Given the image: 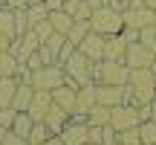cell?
Segmentation results:
<instances>
[{"label": "cell", "mask_w": 156, "mask_h": 145, "mask_svg": "<svg viewBox=\"0 0 156 145\" xmlns=\"http://www.w3.org/2000/svg\"><path fill=\"white\" fill-rule=\"evenodd\" d=\"M130 93H133V105H151L156 99V70L153 67H139V70H130V81H127Z\"/></svg>", "instance_id": "1"}, {"label": "cell", "mask_w": 156, "mask_h": 145, "mask_svg": "<svg viewBox=\"0 0 156 145\" xmlns=\"http://www.w3.org/2000/svg\"><path fill=\"white\" fill-rule=\"evenodd\" d=\"M90 29L98 35H119L124 29V20H122V12L113 9V6H98V9H93V15H90Z\"/></svg>", "instance_id": "2"}, {"label": "cell", "mask_w": 156, "mask_h": 145, "mask_svg": "<svg viewBox=\"0 0 156 145\" xmlns=\"http://www.w3.org/2000/svg\"><path fill=\"white\" fill-rule=\"evenodd\" d=\"M93 81L95 84H124L130 81V67L124 61H95L93 64Z\"/></svg>", "instance_id": "3"}, {"label": "cell", "mask_w": 156, "mask_h": 145, "mask_svg": "<svg viewBox=\"0 0 156 145\" xmlns=\"http://www.w3.org/2000/svg\"><path fill=\"white\" fill-rule=\"evenodd\" d=\"M93 64L95 61H90L87 55H84V52H73V55H69V61L64 64V72H67V84L69 87H81V84H90L93 81Z\"/></svg>", "instance_id": "4"}, {"label": "cell", "mask_w": 156, "mask_h": 145, "mask_svg": "<svg viewBox=\"0 0 156 145\" xmlns=\"http://www.w3.org/2000/svg\"><path fill=\"white\" fill-rule=\"evenodd\" d=\"M29 84H32L35 90H55L61 87V84H67V72L64 67H58V64H44L41 70H32L29 72Z\"/></svg>", "instance_id": "5"}, {"label": "cell", "mask_w": 156, "mask_h": 145, "mask_svg": "<svg viewBox=\"0 0 156 145\" xmlns=\"http://www.w3.org/2000/svg\"><path fill=\"white\" fill-rule=\"evenodd\" d=\"M139 122H142V116H139V107L136 105H119V107H113V113H110V125L116 131L136 128Z\"/></svg>", "instance_id": "6"}, {"label": "cell", "mask_w": 156, "mask_h": 145, "mask_svg": "<svg viewBox=\"0 0 156 145\" xmlns=\"http://www.w3.org/2000/svg\"><path fill=\"white\" fill-rule=\"evenodd\" d=\"M124 64H127L130 70H139V67H153V70H156V55H153L151 50H145V46L136 41V44H127Z\"/></svg>", "instance_id": "7"}, {"label": "cell", "mask_w": 156, "mask_h": 145, "mask_svg": "<svg viewBox=\"0 0 156 145\" xmlns=\"http://www.w3.org/2000/svg\"><path fill=\"white\" fill-rule=\"evenodd\" d=\"M64 145H87L90 142V125L84 119H69L67 128L61 131Z\"/></svg>", "instance_id": "8"}, {"label": "cell", "mask_w": 156, "mask_h": 145, "mask_svg": "<svg viewBox=\"0 0 156 145\" xmlns=\"http://www.w3.org/2000/svg\"><path fill=\"white\" fill-rule=\"evenodd\" d=\"M122 20H124V26H130V29H145V26H153L156 12H151L147 6H136V9H122Z\"/></svg>", "instance_id": "9"}, {"label": "cell", "mask_w": 156, "mask_h": 145, "mask_svg": "<svg viewBox=\"0 0 156 145\" xmlns=\"http://www.w3.org/2000/svg\"><path fill=\"white\" fill-rule=\"evenodd\" d=\"M95 102L104 107L124 105V87H119V84H95Z\"/></svg>", "instance_id": "10"}, {"label": "cell", "mask_w": 156, "mask_h": 145, "mask_svg": "<svg viewBox=\"0 0 156 145\" xmlns=\"http://www.w3.org/2000/svg\"><path fill=\"white\" fill-rule=\"evenodd\" d=\"M78 52H84L90 61H101V58H104V35H98V32L90 29L87 38L78 44Z\"/></svg>", "instance_id": "11"}, {"label": "cell", "mask_w": 156, "mask_h": 145, "mask_svg": "<svg viewBox=\"0 0 156 145\" xmlns=\"http://www.w3.org/2000/svg\"><path fill=\"white\" fill-rule=\"evenodd\" d=\"M49 107H52V93L49 90H35V96H32V105H29V116H32V122H44V116L49 113Z\"/></svg>", "instance_id": "12"}, {"label": "cell", "mask_w": 156, "mask_h": 145, "mask_svg": "<svg viewBox=\"0 0 156 145\" xmlns=\"http://www.w3.org/2000/svg\"><path fill=\"white\" fill-rule=\"evenodd\" d=\"M124 52H127V44H124L122 35H107L104 38V58L101 61H124Z\"/></svg>", "instance_id": "13"}, {"label": "cell", "mask_w": 156, "mask_h": 145, "mask_svg": "<svg viewBox=\"0 0 156 145\" xmlns=\"http://www.w3.org/2000/svg\"><path fill=\"white\" fill-rule=\"evenodd\" d=\"M52 105H58L61 110H67L69 116L75 113V87L69 84H61V87L52 90Z\"/></svg>", "instance_id": "14"}, {"label": "cell", "mask_w": 156, "mask_h": 145, "mask_svg": "<svg viewBox=\"0 0 156 145\" xmlns=\"http://www.w3.org/2000/svg\"><path fill=\"white\" fill-rule=\"evenodd\" d=\"M67 122H69V113H67V110H61L58 105H52V107H49V113L44 116V125L49 128V134H61V131L67 128Z\"/></svg>", "instance_id": "15"}, {"label": "cell", "mask_w": 156, "mask_h": 145, "mask_svg": "<svg viewBox=\"0 0 156 145\" xmlns=\"http://www.w3.org/2000/svg\"><path fill=\"white\" fill-rule=\"evenodd\" d=\"M93 105H95V81L81 84V87L75 90V110L78 113H87Z\"/></svg>", "instance_id": "16"}, {"label": "cell", "mask_w": 156, "mask_h": 145, "mask_svg": "<svg viewBox=\"0 0 156 145\" xmlns=\"http://www.w3.org/2000/svg\"><path fill=\"white\" fill-rule=\"evenodd\" d=\"M32 96H35V87L29 81H20V84H17V90H15V99H12V110H29Z\"/></svg>", "instance_id": "17"}, {"label": "cell", "mask_w": 156, "mask_h": 145, "mask_svg": "<svg viewBox=\"0 0 156 145\" xmlns=\"http://www.w3.org/2000/svg\"><path fill=\"white\" fill-rule=\"evenodd\" d=\"M17 84H20L17 76H0V107H12V99H15Z\"/></svg>", "instance_id": "18"}, {"label": "cell", "mask_w": 156, "mask_h": 145, "mask_svg": "<svg viewBox=\"0 0 156 145\" xmlns=\"http://www.w3.org/2000/svg\"><path fill=\"white\" fill-rule=\"evenodd\" d=\"M61 9L67 12L73 20H90V15H93V9L87 6V0H64Z\"/></svg>", "instance_id": "19"}, {"label": "cell", "mask_w": 156, "mask_h": 145, "mask_svg": "<svg viewBox=\"0 0 156 145\" xmlns=\"http://www.w3.org/2000/svg\"><path fill=\"white\" fill-rule=\"evenodd\" d=\"M46 20H49V23H52V29H55V32H61V35H67V32H69V26H73V17H69L64 9H52Z\"/></svg>", "instance_id": "20"}, {"label": "cell", "mask_w": 156, "mask_h": 145, "mask_svg": "<svg viewBox=\"0 0 156 145\" xmlns=\"http://www.w3.org/2000/svg\"><path fill=\"white\" fill-rule=\"evenodd\" d=\"M110 113H113V107H104L95 102L87 110V125H110Z\"/></svg>", "instance_id": "21"}, {"label": "cell", "mask_w": 156, "mask_h": 145, "mask_svg": "<svg viewBox=\"0 0 156 145\" xmlns=\"http://www.w3.org/2000/svg\"><path fill=\"white\" fill-rule=\"evenodd\" d=\"M49 17V9H46V3L41 0V3H32V6H26V20H29V29L32 26H38L41 20H46Z\"/></svg>", "instance_id": "22"}, {"label": "cell", "mask_w": 156, "mask_h": 145, "mask_svg": "<svg viewBox=\"0 0 156 145\" xmlns=\"http://www.w3.org/2000/svg\"><path fill=\"white\" fill-rule=\"evenodd\" d=\"M0 32L9 35V38H17V32H15V9H9V6H0Z\"/></svg>", "instance_id": "23"}, {"label": "cell", "mask_w": 156, "mask_h": 145, "mask_svg": "<svg viewBox=\"0 0 156 145\" xmlns=\"http://www.w3.org/2000/svg\"><path fill=\"white\" fill-rule=\"evenodd\" d=\"M32 116H29V113L26 110H17L15 113V122H12V131H15V134H20L23 136V139H26V136H29V131H32Z\"/></svg>", "instance_id": "24"}, {"label": "cell", "mask_w": 156, "mask_h": 145, "mask_svg": "<svg viewBox=\"0 0 156 145\" xmlns=\"http://www.w3.org/2000/svg\"><path fill=\"white\" fill-rule=\"evenodd\" d=\"M87 32H90V20H73V26H69V32H67V41H73L78 46L87 38Z\"/></svg>", "instance_id": "25"}, {"label": "cell", "mask_w": 156, "mask_h": 145, "mask_svg": "<svg viewBox=\"0 0 156 145\" xmlns=\"http://www.w3.org/2000/svg\"><path fill=\"white\" fill-rule=\"evenodd\" d=\"M17 67H20V61L9 50H0V76H15Z\"/></svg>", "instance_id": "26"}, {"label": "cell", "mask_w": 156, "mask_h": 145, "mask_svg": "<svg viewBox=\"0 0 156 145\" xmlns=\"http://www.w3.org/2000/svg\"><path fill=\"white\" fill-rule=\"evenodd\" d=\"M49 136H52V134H49V128H46L44 122H35L32 131H29V136H26V142H29V145H44Z\"/></svg>", "instance_id": "27"}, {"label": "cell", "mask_w": 156, "mask_h": 145, "mask_svg": "<svg viewBox=\"0 0 156 145\" xmlns=\"http://www.w3.org/2000/svg\"><path fill=\"white\" fill-rule=\"evenodd\" d=\"M139 136H142V145H156V122L153 119L139 122Z\"/></svg>", "instance_id": "28"}, {"label": "cell", "mask_w": 156, "mask_h": 145, "mask_svg": "<svg viewBox=\"0 0 156 145\" xmlns=\"http://www.w3.org/2000/svg\"><path fill=\"white\" fill-rule=\"evenodd\" d=\"M116 142L119 145H142L139 125H136V128H127V131H116Z\"/></svg>", "instance_id": "29"}, {"label": "cell", "mask_w": 156, "mask_h": 145, "mask_svg": "<svg viewBox=\"0 0 156 145\" xmlns=\"http://www.w3.org/2000/svg\"><path fill=\"white\" fill-rule=\"evenodd\" d=\"M139 44L145 46V50H151L153 55H156V29H153V26L139 29Z\"/></svg>", "instance_id": "30"}, {"label": "cell", "mask_w": 156, "mask_h": 145, "mask_svg": "<svg viewBox=\"0 0 156 145\" xmlns=\"http://www.w3.org/2000/svg\"><path fill=\"white\" fill-rule=\"evenodd\" d=\"M64 41H67V35H61V32H52L49 38L44 41V46H46V50H49L52 55L58 58V52H61V46H64Z\"/></svg>", "instance_id": "31"}, {"label": "cell", "mask_w": 156, "mask_h": 145, "mask_svg": "<svg viewBox=\"0 0 156 145\" xmlns=\"http://www.w3.org/2000/svg\"><path fill=\"white\" fill-rule=\"evenodd\" d=\"M15 32L23 35L29 32V20H26V9H15Z\"/></svg>", "instance_id": "32"}, {"label": "cell", "mask_w": 156, "mask_h": 145, "mask_svg": "<svg viewBox=\"0 0 156 145\" xmlns=\"http://www.w3.org/2000/svg\"><path fill=\"white\" fill-rule=\"evenodd\" d=\"M32 32H35V35H38V41H41V44H44V41H46V38H49V35H52V32H55V29H52V23H49V20H41V23H38V26H32Z\"/></svg>", "instance_id": "33"}, {"label": "cell", "mask_w": 156, "mask_h": 145, "mask_svg": "<svg viewBox=\"0 0 156 145\" xmlns=\"http://www.w3.org/2000/svg\"><path fill=\"white\" fill-rule=\"evenodd\" d=\"M90 145H104V125H90Z\"/></svg>", "instance_id": "34"}, {"label": "cell", "mask_w": 156, "mask_h": 145, "mask_svg": "<svg viewBox=\"0 0 156 145\" xmlns=\"http://www.w3.org/2000/svg\"><path fill=\"white\" fill-rule=\"evenodd\" d=\"M0 145H29L26 139H23V136L20 134H15V131H6V136H3V139H0Z\"/></svg>", "instance_id": "35"}, {"label": "cell", "mask_w": 156, "mask_h": 145, "mask_svg": "<svg viewBox=\"0 0 156 145\" xmlns=\"http://www.w3.org/2000/svg\"><path fill=\"white\" fill-rule=\"evenodd\" d=\"M23 67H26L29 72H32V70H41V67H44V58H41V52H38V50H35V52H32V55H29V58H26V61H23Z\"/></svg>", "instance_id": "36"}, {"label": "cell", "mask_w": 156, "mask_h": 145, "mask_svg": "<svg viewBox=\"0 0 156 145\" xmlns=\"http://www.w3.org/2000/svg\"><path fill=\"white\" fill-rule=\"evenodd\" d=\"M15 113H17V110H12V107H0V125H3V128H12Z\"/></svg>", "instance_id": "37"}, {"label": "cell", "mask_w": 156, "mask_h": 145, "mask_svg": "<svg viewBox=\"0 0 156 145\" xmlns=\"http://www.w3.org/2000/svg\"><path fill=\"white\" fill-rule=\"evenodd\" d=\"M119 35L124 38V44H136V41H139V29H130V26H124Z\"/></svg>", "instance_id": "38"}, {"label": "cell", "mask_w": 156, "mask_h": 145, "mask_svg": "<svg viewBox=\"0 0 156 145\" xmlns=\"http://www.w3.org/2000/svg\"><path fill=\"white\" fill-rule=\"evenodd\" d=\"M9 9H26V0H6Z\"/></svg>", "instance_id": "39"}, {"label": "cell", "mask_w": 156, "mask_h": 145, "mask_svg": "<svg viewBox=\"0 0 156 145\" xmlns=\"http://www.w3.org/2000/svg\"><path fill=\"white\" fill-rule=\"evenodd\" d=\"M44 145H64V139H61V134H52L49 139H46Z\"/></svg>", "instance_id": "40"}, {"label": "cell", "mask_w": 156, "mask_h": 145, "mask_svg": "<svg viewBox=\"0 0 156 145\" xmlns=\"http://www.w3.org/2000/svg\"><path fill=\"white\" fill-rule=\"evenodd\" d=\"M44 3H46V9H61V6H64V0H44Z\"/></svg>", "instance_id": "41"}, {"label": "cell", "mask_w": 156, "mask_h": 145, "mask_svg": "<svg viewBox=\"0 0 156 145\" xmlns=\"http://www.w3.org/2000/svg\"><path fill=\"white\" fill-rule=\"evenodd\" d=\"M9 44H12V38H9V35H3V32H0V50H9Z\"/></svg>", "instance_id": "42"}, {"label": "cell", "mask_w": 156, "mask_h": 145, "mask_svg": "<svg viewBox=\"0 0 156 145\" xmlns=\"http://www.w3.org/2000/svg\"><path fill=\"white\" fill-rule=\"evenodd\" d=\"M142 3H145V6H147L151 12H156V0H142Z\"/></svg>", "instance_id": "43"}, {"label": "cell", "mask_w": 156, "mask_h": 145, "mask_svg": "<svg viewBox=\"0 0 156 145\" xmlns=\"http://www.w3.org/2000/svg\"><path fill=\"white\" fill-rule=\"evenodd\" d=\"M151 119H153V122H156V99L151 102Z\"/></svg>", "instance_id": "44"}, {"label": "cell", "mask_w": 156, "mask_h": 145, "mask_svg": "<svg viewBox=\"0 0 156 145\" xmlns=\"http://www.w3.org/2000/svg\"><path fill=\"white\" fill-rule=\"evenodd\" d=\"M87 6H90V9H98V6H101V0H87Z\"/></svg>", "instance_id": "45"}, {"label": "cell", "mask_w": 156, "mask_h": 145, "mask_svg": "<svg viewBox=\"0 0 156 145\" xmlns=\"http://www.w3.org/2000/svg\"><path fill=\"white\" fill-rule=\"evenodd\" d=\"M6 131H9V128H3V125H0V139H3V136H6Z\"/></svg>", "instance_id": "46"}, {"label": "cell", "mask_w": 156, "mask_h": 145, "mask_svg": "<svg viewBox=\"0 0 156 145\" xmlns=\"http://www.w3.org/2000/svg\"><path fill=\"white\" fill-rule=\"evenodd\" d=\"M32 3H41V0H26V6H32Z\"/></svg>", "instance_id": "47"}, {"label": "cell", "mask_w": 156, "mask_h": 145, "mask_svg": "<svg viewBox=\"0 0 156 145\" xmlns=\"http://www.w3.org/2000/svg\"><path fill=\"white\" fill-rule=\"evenodd\" d=\"M153 29H156V20H153Z\"/></svg>", "instance_id": "48"}, {"label": "cell", "mask_w": 156, "mask_h": 145, "mask_svg": "<svg viewBox=\"0 0 156 145\" xmlns=\"http://www.w3.org/2000/svg\"><path fill=\"white\" fill-rule=\"evenodd\" d=\"M113 145H119V142H113Z\"/></svg>", "instance_id": "49"}, {"label": "cell", "mask_w": 156, "mask_h": 145, "mask_svg": "<svg viewBox=\"0 0 156 145\" xmlns=\"http://www.w3.org/2000/svg\"><path fill=\"white\" fill-rule=\"evenodd\" d=\"M124 3H127V0H124Z\"/></svg>", "instance_id": "50"}, {"label": "cell", "mask_w": 156, "mask_h": 145, "mask_svg": "<svg viewBox=\"0 0 156 145\" xmlns=\"http://www.w3.org/2000/svg\"><path fill=\"white\" fill-rule=\"evenodd\" d=\"M122 3H124V0H122Z\"/></svg>", "instance_id": "51"}, {"label": "cell", "mask_w": 156, "mask_h": 145, "mask_svg": "<svg viewBox=\"0 0 156 145\" xmlns=\"http://www.w3.org/2000/svg\"><path fill=\"white\" fill-rule=\"evenodd\" d=\"M87 145H90V142H87Z\"/></svg>", "instance_id": "52"}]
</instances>
